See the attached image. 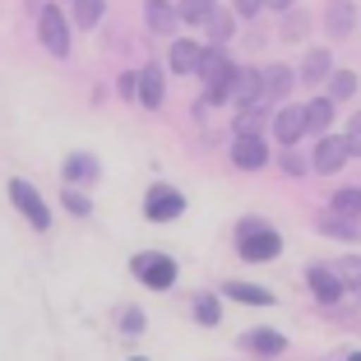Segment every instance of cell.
<instances>
[{"label":"cell","mask_w":361,"mask_h":361,"mask_svg":"<svg viewBox=\"0 0 361 361\" xmlns=\"http://www.w3.org/2000/svg\"><path fill=\"white\" fill-rule=\"evenodd\" d=\"M236 250H241V259L259 264V259H274L278 250H283V241H278V232H274L269 223H241V236H236Z\"/></svg>","instance_id":"cell-1"},{"label":"cell","mask_w":361,"mask_h":361,"mask_svg":"<svg viewBox=\"0 0 361 361\" xmlns=\"http://www.w3.org/2000/svg\"><path fill=\"white\" fill-rule=\"evenodd\" d=\"M130 269H135V278L144 287H158V292H167V287L176 283V259L162 255V250H144V255H135Z\"/></svg>","instance_id":"cell-2"},{"label":"cell","mask_w":361,"mask_h":361,"mask_svg":"<svg viewBox=\"0 0 361 361\" xmlns=\"http://www.w3.org/2000/svg\"><path fill=\"white\" fill-rule=\"evenodd\" d=\"M200 75H204V84H209V102H227L232 97V84H236V65L227 61V56H218V51H204V61H200Z\"/></svg>","instance_id":"cell-3"},{"label":"cell","mask_w":361,"mask_h":361,"mask_svg":"<svg viewBox=\"0 0 361 361\" xmlns=\"http://www.w3.org/2000/svg\"><path fill=\"white\" fill-rule=\"evenodd\" d=\"M37 32H42V47L51 56H70V23H65V14L56 10V5H42V14H37Z\"/></svg>","instance_id":"cell-4"},{"label":"cell","mask_w":361,"mask_h":361,"mask_svg":"<svg viewBox=\"0 0 361 361\" xmlns=\"http://www.w3.org/2000/svg\"><path fill=\"white\" fill-rule=\"evenodd\" d=\"M144 213H149L153 223H171V218L185 213V195L171 190V185H153V190L144 195Z\"/></svg>","instance_id":"cell-5"},{"label":"cell","mask_w":361,"mask_h":361,"mask_svg":"<svg viewBox=\"0 0 361 361\" xmlns=\"http://www.w3.org/2000/svg\"><path fill=\"white\" fill-rule=\"evenodd\" d=\"M10 200L19 204V213H23V218H28L32 227H37V232H47V227H51V213H47L42 195L32 190L28 180H10Z\"/></svg>","instance_id":"cell-6"},{"label":"cell","mask_w":361,"mask_h":361,"mask_svg":"<svg viewBox=\"0 0 361 361\" xmlns=\"http://www.w3.org/2000/svg\"><path fill=\"white\" fill-rule=\"evenodd\" d=\"M232 162L241 171H259L269 162V149H264V139L259 135H236V144H232Z\"/></svg>","instance_id":"cell-7"},{"label":"cell","mask_w":361,"mask_h":361,"mask_svg":"<svg viewBox=\"0 0 361 361\" xmlns=\"http://www.w3.org/2000/svg\"><path fill=\"white\" fill-rule=\"evenodd\" d=\"M343 162H348V139H343V135H324V139H319L315 162H310V167L329 176V171H338V167H343Z\"/></svg>","instance_id":"cell-8"},{"label":"cell","mask_w":361,"mask_h":361,"mask_svg":"<svg viewBox=\"0 0 361 361\" xmlns=\"http://www.w3.org/2000/svg\"><path fill=\"white\" fill-rule=\"evenodd\" d=\"M274 135L283 139L287 149H297V139L306 135V106H283L274 116Z\"/></svg>","instance_id":"cell-9"},{"label":"cell","mask_w":361,"mask_h":361,"mask_svg":"<svg viewBox=\"0 0 361 361\" xmlns=\"http://www.w3.org/2000/svg\"><path fill=\"white\" fill-rule=\"evenodd\" d=\"M310 292L319 297V306H334V301L343 297V278L334 274V269H324V264H310Z\"/></svg>","instance_id":"cell-10"},{"label":"cell","mask_w":361,"mask_h":361,"mask_svg":"<svg viewBox=\"0 0 361 361\" xmlns=\"http://www.w3.org/2000/svg\"><path fill=\"white\" fill-rule=\"evenodd\" d=\"M232 97H241V106L245 102H264V70H236Z\"/></svg>","instance_id":"cell-11"},{"label":"cell","mask_w":361,"mask_h":361,"mask_svg":"<svg viewBox=\"0 0 361 361\" xmlns=\"http://www.w3.org/2000/svg\"><path fill=\"white\" fill-rule=\"evenodd\" d=\"M204 61V47L190 42V37H180V42H171V70L176 75H190V70H200Z\"/></svg>","instance_id":"cell-12"},{"label":"cell","mask_w":361,"mask_h":361,"mask_svg":"<svg viewBox=\"0 0 361 361\" xmlns=\"http://www.w3.org/2000/svg\"><path fill=\"white\" fill-rule=\"evenodd\" d=\"M324 23H329V37H348L352 23H357L352 0H329V14H324Z\"/></svg>","instance_id":"cell-13"},{"label":"cell","mask_w":361,"mask_h":361,"mask_svg":"<svg viewBox=\"0 0 361 361\" xmlns=\"http://www.w3.org/2000/svg\"><path fill=\"white\" fill-rule=\"evenodd\" d=\"M135 97H139L144 106H158V102H162V70H158V65H144V75H139Z\"/></svg>","instance_id":"cell-14"},{"label":"cell","mask_w":361,"mask_h":361,"mask_svg":"<svg viewBox=\"0 0 361 361\" xmlns=\"http://www.w3.org/2000/svg\"><path fill=\"white\" fill-rule=\"evenodd\" d=\"M241 343L250 352H259V357H278V352H283V334H278V329H250Z\"/></svg>","instance_id":"cell-15"},{"label":"cell","mask_w":361,"mask_h":361,"mask_svg":"<svg viewBox=\"0 0 361 361\" xmlns=\"http://www.w3.org/2000/svg\"><path fill=\"white\" fill-rule=\"evenodd\" d=\"M329 70H334V56L324 51V47H315V51L306 56V65H301V79H306V84H324Z\"/></svg>","instance_id":"cell-16"},{"label":"cell","mask_w":361,"mask_h":361,"mask_svg":"<svg viewBox=\"0 0 361 361\" xmlns=\"http://www.w3.org/2000/svg\"><path fill=\"white\" fill-rule=\"evenodd\" d=\"M144 10H149V28L153 32H171L176 28V5H167V0H149V5H144Z\"/></svg>","instance_id":"cell-17"},{"label":"cell","mask_w":361,"mask_h":361,"mask_svg":"<svg viewBox=\"0 0 361 361\" xmlns=\"http://www.w3.org/2000/svg\"><path fill=\"white\" fill-rule=\"evenodd\" d=\"M329 121H334V97H315V102H306V130L324 135Z\"/></svg>","instance_id":"cell-18"},{"label":"cell","mask_w":361,"mask_h":361,"mask_svg":"<svg viewBox=\"0 0 361 361\" xmlns=\"http://www.w3.org/2000/svg\"><path fill=\"white\" fill-rule=\"evenodd\" d=\"M97 176V162L88 153H75V158H65V185H79V180H93Z\"/></svg>","instance_id":"cell-19"},{"label":"cell","mask_w":361,"mask_h":361,"mask_svg":"<svg viewBox=\"0 0 361 361\" xmlns=\"http://www.w3.org/2000/svg\"><path fill=\"white\" fill-rule=\"evenodd\" d=\"M292 93V70L287 65H269L264 70V97H287Z\"/></svg>","instance_id":"cell-20"},{"label":"cell","mask_w":361,"mask_h":361,"mask_svg":"<svg viewBox=\"0 0 361 361\" xmlns=\"http://www.w3.org/2000/svg\"><path fill=\"white\" fill-rule=\"evenodd\" d=\"M227 297L250 301V306H274V292L269 287H250V283H227Z\"/></svg>","instance_id":"cell-21"},{"label":"cell","mask_w":361,"mask_h":361,"mask_svg":"<svg viewBox=\"0 0 361 361\" xmlns=\"http://www.w3.org/2000/svg\"><path fill=\"white\" fill-rule=\"evenodd\" d=\"M204 28H209V37H213V42H227V37H232V10L213 5V14L204 19Z\"/></svg>","instance_id":"cell-22"},{"label":"cell","mask_w":361,"mask_h":361,"mask_svg":"<svg viewBox=\"0 0 361 361\" xmlns=\"http://www.w3.org/2000/svg\"><path fill=\"white\" fill-rule=\"evenodd\" d=\"M334 213H343V218L361 223V190H357V185H352V190H338V195H334Z\"/></svg>","instance_id":"cell-23"},{"label":"cell","mask_w":361,"mask_h":361,"mask_svg":"<svg viewBox=\"0 0 361 361\" xmlns=\"http://www.w3.org/2000/svg\"><path fill=\"white\" fill-rule=\"evenodd\" d=\"M259 126H264V111H259V102H245L241 116H236V135H259Z\"/></svg>","instance_id":"cell-24"},{"label":"cell","mask_w":361,"mask_h":361,"mask_svg":"<svg viewBox=\"0 0 361 361\" xmlns=\"http://www.w3.org/2000/svg\"><path fill=\"white\" fill-rule=\"evenodd\" d=\"M319 227H324V232H329V236H338V241H357V223H352V218H343V213H334V218H324V223H319Z\"/></svg>","instance_id":"cell-25"},{"label":"cell","mask_w":361,"mask_h":361,"mask_svg":"<svg viewBox=\"0 0 361 361\" xmlns=\"http://www.w3.org/2000/svg\"><path fill=\"white\" fill-rule=\"evenodd\" d=\"M352 93H357V75H352V70H334L329 75V97L338 102V97H352Z\"/></svg>","instance_id":"cell-26"},{"label":"cell","mask_w":361,"mask_h":361,"mask_svg":"<svg viewBox=\"0 0 361 361\" xmlns=\"http://www.w3.org/2000/svg\"><path fill=\"white\" fill-rule=\"evenodd\" d=\"M176 14H180V19H190V23H204L213 14V0H180Z\"/></svg>","instance_id":"cell-27"},{"label":"cell","mask_w":361,"mask_h":361,"mask_svg":"<svg viewBox=\"0 0 361 361\" xmlns=\"http://www.w3.org/2000/svg\"><path fill=\"white\" fill-rule=\"evenodd\" d=\"M102 19V0H75V23L79 28H93Z\"/></svg>","instance_id":"cell-28"},{"label":"cell","mask_w":361,"mask_h":361,"mask_svg":"<svg viewBox=\"0 0 361 361\" xmlns=\"http://www.w3.org/2000/svg\"><path fill=\"white\" fill-rule=\"evenodd\" d=\"M218 315H223V310H218V301H213V297L195 301V319H200V324H218Z\"/></svg>","instance_id":"cell-29"},{"label":"cell","mask_w":361,"mask_h":361,"mask_svg":"<svg viewBox=\"0 0 361 361\" xmlns=\"http://www.w3.org/2000/svg\"><path fill=\"white\" fill-rule=\"evenodd\" d=\"M343 139H348V153H361V111L348 121V135H343Z\"/></svg>","instance_id":"cell-30"},{"label":"cell","mask_w":361,"mask_h":361,"mask_svg":"<svg viewBox=\"0 0 361 361\" xmlns=\"http://www.w3.org/2000/svg\"><path fill=\"white\" fill-rule=\"evenodd\" d=\"M338 278H343V283H357V287H361V259H343V264H338Z\"/></svg>","instance_id":"cell-31"},{"label":"cell","mask_w":361,"mask_h":361,"mask_svg":"<svg viewBox=\"0 0 361 361\" xmlns=\"http://www.w3.org/2000/svg\"><path fill=\"white\" fill-rule=\"evenodd\" d=\"M65 209H70V213H79V218H84V213L93 209V204H88V200H84V195H79V190H65Z\"/></svg>","instance_id":"cell-32"},{"label":"cell","mask_w":361,"mask_h":361,"mask_svg":"<svg viewBox=\"0 0 361 361\" xmlns=\"http://www.w3.org/2000/svg\"><path fill=\"white\" fill-rule=\"evenodd\" d=\"M121 329H126V334H139V329H144V315H139V310H126V315H121Z\"/></svg>","instance_id":"cell-33"},{"label":"cell","mask_w":361,"mask_h":361,"mask_svg":"<svg viewBox=\"0 0 361 361\" xmlns=\"http://www.w3.org/2000/svg\"><path fill=\"white\" fill-rule=\"evenodd\" d=\"M283 171H287V176H301V171H306V162H301L297 153L287 149V158H283Z\"/></svg>","instance_id":"cell-34"},{"label":"cell","mask_w":361,"mask_h":361,"mask_svg":"<svg viewBox=\"0 0 361 361\" xmlns=\"http://www.w3.org/2000/svg\"><path fill=\"white\" fill-rule=\"evenodd\" d=\"M259 5H264V0H236V10H241V14H250V19L259 14Z\"/></svg>","instance_id":"cell-35"},{"label":"cell","mask_w":361,"mask_h":361,"mask_svg":"<svg viewBox=\"0 0 361 361\" xmlns=\"http://www.w3.org/2000/svg\"><path fill=\"white\" fill-rule=\"evenodd\" d=\"M264 5H274V10H287V5H292V0H264Z\"/></svg>","instance_id":"cell-36"},{"label":"cell","mask_w":361,"mask_h":361,"mask_svg":"<svg viewBox=\"0 0 361 361\" xmlns=\"http://www.w3.org/2000/svg\"><path fill=\"white\" fill-rule=\"evenodd\" d=\"M348 361H361V352H352V357H348Z\"/></svg>","instance_id":"cell-37"},{"label":"cell","mask_w":361,"mask_h":361,"mask_svg":"<svg viewBox=\"0 0 361 361\" xmlns=\"http://www.w3.org/2000/svg\"><path fill=\"white\" fill-rule=\"evenodd\" d=\"M135 361H144V357H135Z\"/></svg>","instance_id":"cell-38"}]
</instances>
